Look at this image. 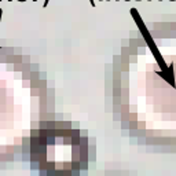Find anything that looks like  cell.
I'll return each mask as SVG.
<instances>
[{
	"label": "cell",
	"instance_id": "6da1fadb",
	"mask_svg": "<svg viewBox=\"0 0 176 176\" xmlns=\"http://www.w3.org/2000/svg\"><path fill=\"white\" fill-rule=\"evenodd\" d=\"M48 1H50V0H44V4H43V7H47V6H48Z\"/></svg>",
	"mask_w": 176,
	"mask_h": 176
},
{
	"label": "cell",
	"instance_id": "7a4b0ae2",
	"mask_svg": "<svg viewBox=\"0 0 176 176\" xmlns=\"http://www.w3.org/2000/svg\"><path fill=\"white\" fill-rule=\"evenodd\" d=\"M90 3H91L92 7H95V1H94V0H90Z\"/></svg>",
	"mask_w": 176,
	"mask_h": 176
},
{
	"label": "cell",
	"instance_id": "3957f363",
	"mask_svg": "<svg viewBox=\"0 0 176 176\" xmlns=\"http://www.w3.org/2000/svg\"><path fill=\"white\" fill-rule=\"evenodd\" d=\"M0 18H1V8H0Z\"/></svg>",
	"mask_w": 176,
	"mask_h": 176
},
{
	"label": "cell",
	"instance_id": "277c9868",
	"mask_svg": "<svg viewBox=\"0 0 176 176\" xmlns=\"http://www.w3.org/2000/svg\"><path fill=\"white\" fill-rule=\"evenodd\" d=\"M18 1H26V0H18Z\"/></svg>",
	"mask_w": 176,
	"mask_h": 176
},
{
	"label": "cell",
	"instance_id": "5b68a950",
	"mask_svg": "<svg viewBox=\"0 0 176 176\" xmlns=\"http://www.w3.org/2000/svg\"><path fill=\"white\" fill-rule=\"evenodd\" d=\"M33 1H37V0H33Z\"/></svg>",
	"mask_w": 176,
	"mask_h": 176
},
{
	"label": "cell",
	"instance_id": "8992f818",
	"mask_svg": "<svg viewBox=\"0 0 176 176\" xmlns=\"http://www.w3.org/2000/svg\"><path fill=\"white\" fill-rule=\"evenodd\" d=\"M125 1H129V0H125Z\"/></svg>",
	"mask_w": 176,
	"mask_h": 176
},
{
	"label": "cell",
	"instance_id": "52a82bcc",
	"mask_svg": "<svg viewBox=\"0 0 176 176\" xmlns=\"http://www.w3.org/2000/svg\"><path fill=\"white\" fill-rule=\"evenodd\" d=\"M8 1H11V0H8Z\"/></svg>",
	"mask_w": 176,
	"mask_h": 176
},
{
	"label": "cell",
	"instance_id": "ba28073f",
	"mask_svg": "<svg viewBox=\"0 0 176 176\" xmlns=\"http://www.w3.org/2000/svg\"><path fill=\"white\" fill-rule=\"evenodd\" d=\"M138 1H141V0H138Z\"/></svg>",
	"mask_w": 176,
	"mask_h": 176
},
{
	"label": "cell",
	"instance_id": "9c48e42d",
	"mask_svg": "<svg viewBox=\"0 0 176 176\" xmlns=\"http://www.w3.org/2000/svg\"><path fill=\"white\" fill-rule=\"evenodd\" d=\"M160 1H161V0H160Z\"/></svg>",
	"mask_w": 176,
	"mask_h": 176
},
{
	"label": "cell",
	"instance_id": "30bf717a",
	"mask_svg": "<svg viewBox=\"0 0 176 176\" xmlns=\"http://www.w3.org/2000/svg\"><path fill=\"white\" fill-rule=\"evenodd\" d=\"M109 1H110V0H109Z\"/></svg>",
	"mask_w": 176,
	"mask_h": 176
},
{
	"label": "cell",
	"instance_id": "8fae6325",
	"mask_svg": "<svg viewBox=\"0 0 176 176\" xmlns=\"http://www.w3.org/2000/svg\"><path fill=\"white\" fill-rule=\"evenodd\" d=\"M117 1H118V0H117Z\"/></svg>",
	"mask_w": 176,
	"mask_h": 176
},
{
	"label": "cell",
	"instance_id": "7c38bea8",
	"mask_svg": "<svg viewBox=\"0 0 176 176\" xmlns=\"http://www.w3.org/2000/svg\"><path fill=\"white\" fill-rule=\"evenodd\" d=\"M149 1H150V0H149Z\"/></svg>",
	"mask_w": 176,
	"mask_h": 176
}]
</instances>
